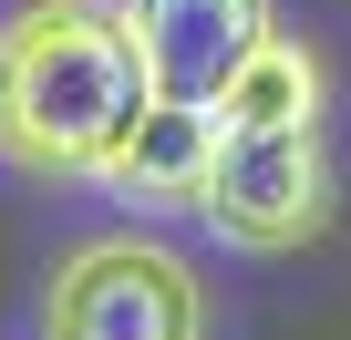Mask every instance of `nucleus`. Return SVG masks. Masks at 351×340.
<instances>
[{
  "label": "nucleus",
  "mask_w": 351,
  "mask_h": 340,
  "mask_svg": "<svg viewBox=\"0 0 351 340\" xmlns=\"http://www.w3.org/2000/svg\"><path fill=\"white\" fill-rule=\"evenodd\" d=\"M155 83L104 0H21L0 21V165L21 176H104V155L145 124Z\"/></svg>",
  "instance_id": "nucleus-1"
},
{
  "label": "nucleus",
  "mask_w": 351,
  "mask_h": 340,
  "mask_svg": "<svg viewBox=\"0 0 351 340\" xmlns=\"http://www.w3.org/2000/svg\"><path fill=\"white\" fill-rule=\"evenodd\" d=\"M155 103H217L228 73L269 42V0H124Z\"/></svg>",
  "instance_id": "nucleus-4"
},
{
  "label": "nucleus",
  "mask_w": 351,
  "mask_h": 340,
  "mask_svg": "<svg viewBox=\"0 0 351 340\" xmlns=\"http://www.w3.org/2000/svg\"><path fill=\"white\" fill-rule=\"evenodd\" d=\"M42 340H207V289L165 237H83L42 278Z\"/></svg>",
  "instance_id": "nucleus-2"
},
{
  "label": "nucleus",
  "mask_w": 351,
  "mask_h": 340,
  "mask_svg": "<svg viewBox=\"0 0 351 340\" xmlns=\"http://www.w3.org/2000/svg\"><path fill=\"white\" fill-rule=\"evenodd\" d=\"M207 155H217V114L207 103H145V124L104 155V186L145 196V207H197Z\"/></svg>",
  "instance_id": "nucleus-5"
},
{
  "label": "nucleus",
  "mask_w": 351,
  "mask_h": 340,
  "mask_svg": "<svg viewBox=\"0 0 351 340\" xmlns=\"http://www.w3.org/2000/svg\"><path fill=\"white\" fill-rule=\"evenodd\" d=\"M217 114V134H279V124H320V52L310 42H289V31H269L238 73H228V93L207 103Z\"/></svg>",
  "instance_id": "nucleus-6"
},
{
  "label": "nucleus",
  "mask_w": 351,
  "mask_h": 340,
  "mask_svg": "<svg viewBox=\"0 0 351 340\" xmlns=\"http://www.w3.org/2000/svg\"><path fill=\"white\" fill-rule=\"evenodd\" d=\"M197 207L217 217V237L238 248H300L330 227V155L320 124H279V134H217Z\"/></svg>",
  "instance_id": "nucleus-3"
}]
</instances>
